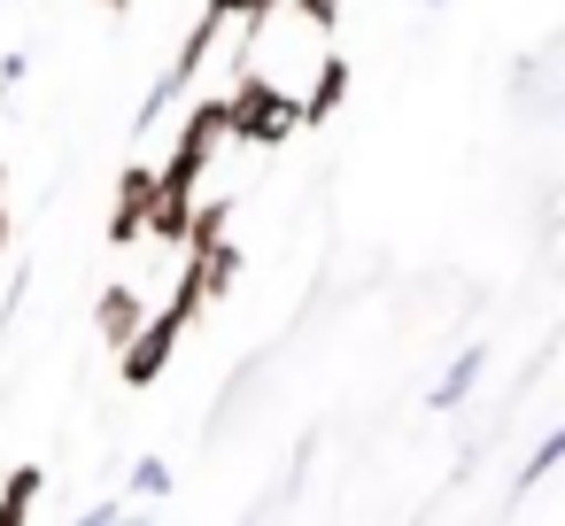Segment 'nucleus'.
I'll return each mask as SVG.
<instances>
[{"label": "nucleus", "instance_id": "obj_6", "mask_svg": "<svg viewBox=\"0 0 565 526\" xmlns=\"http://www.w3.org/2000/svg\"><path fill=\"white\" fill-rule=\"evenodd\" d=\"M140 318H148V294H132V287H125V279H109V287H102V294H94V333H102V341H109V348H125V341H132V325H140Z\"/></svg>", "mask_w": 565, "mask_h": 526}, {"label": "nucleus", "instance_id": "obj_2", "mask_svg": "<svg viewBox=\"0 0 565 526\" xmlns=\"http://www.w3.org/2000/svg\"><path fill=\"white\" fill-rule=\"evenodd\" d=\"M148 210H156V163H125V171H117V202H109L102 240H109V248H132V240L148 233Z\"/></svg>", "mask_w": 565, "mask_h": 526}, {"label": "nucleus", "instance_id": "obj_7", "mask_svg": "<svg viewBox=\"0 0 565 526\" xmlns=\"http://www.w3.org/2000/svg\"><path fill=\"white\" fill-rule=\"evenodd\" d=\"M480 372H488V348L449 356V372L434 379V410H465V402H472V387H480Z\"/></svg>", "mask_w": 565, "mask_h": 526}, {"label": "nucleus", "instance_id": "obj_17", "mask_svg": "<svg viewBox=\"0 0 565 526\" xmlns=\"http://www.w3.org/2000/svg\"><path fill=\"white\" fill-rule=\"evenodd\" d=\"M426 9H441V0H426Z\"/></svg>", "mask_w": 565, "mask_h": 526}, {"label": "nucleus", "instance_id": "obj_16", "mask_svg": "<svg viewBox=\"0 0 565 526\" xmlns=\"http://www.w3.org/2000/svg\"><path fill=\"white\" fill-rule=\"evenodd\" d=\"M94 9H109V17H125V9H132V0H94Z\"/></svg>", "mask_w": 565, "mask_h": 526}, {"label": "nucleus", "instance_id": "obj_10", "mask_svg": "<svg viewBox=\"0 0 565 526\" xmlns=\"http://www.w3.org/2000/svg\"><path fill=\"white\" fill-rule=\"evenodd\" d=\"M125 495H140V503H163V495H171V464H163V457H132V480H125Z\"/></svg>", "mask_w": 565, "mask_h": 526}, {"label": "nucleus", "instance_id": "obj_3", "mask_svg": "<svg viewBox=\"0 0 565 526\" xmlns=\"http://www.w3.org/2000/svg\"><path fill=\"white\" fill-rule=\"evenodd\" d=\"M225 32H233V17H225V9H210V0H202V17H194V32H186V47H179V63L163 71V86H171L179 101L194 94V78H202V63L217 55V40H225Z\"/></svg>", "mask_w": 565, "mask_h": 526}, {"label": "nucleus", "instance_id": "obj_8", "mask_svg": "<svg viewBox=\"0 0 565 526\" xmlns=\"http://www.w3.org/2000/svg\"><path fill=\"white\" fill-rule=\"evenodd\" d=\"M40 495H47V472L40 464H17L9 480H0V526H24L40 511Z\"/></svg>", "mask_w": 565, "mask_h": 526}, {"label": "nucleus", "instance_id": "obj_11", "mask_svg": "<svg viewBox=\"0 0 565 526\" xmlns=\"http://www.w3.org/2000/svg\"><path fill=\"white\" fill-rule=\"evenodd\" d=\"M210 9H225V17H233L241 32H264V24H271V17L287 9V0H210Z\"/></svg>", "mask_w": 565, "mask_h": 526}, {"label": "nucleus", "instance_id": "obj_1", "mask_svg": "<svg viewBox=\"0 0 565 526\" xmlns=\"http://www.w3.org/2000/svg\"><path fill=\"white\" fill-rule=\"evenodd\" d=\"M295 132H302L295 94H287L279 78H264L256 63L233 71V94H225V140H241V148H287Z\"/></svg>", "mask_w": 565, "mask_h": 526}, {"label": "nucleus", "instance_id": "obj_14", "mask_svg": "<svg viewBox=\"0 0 565 526\" xmlns=\"http://www.w3.org/2000/svg\"><path fill=\"white\" fill-rule=\"evenodd\" d=\"M32 78V55H0V94H17Z\"/></svg>", "mask_w": 565, "mask_h": 526}, {"label": "nucleus", "instance_id": "obj_13", "mask_svg": "<svg viewBox=\"0 0 565 526\" xmlns=\"http://www.w3.org/2000/svg\"><path fill=\"white\" fill-rule=\"evenodd\" d=\"M125 511H132V495H102V503H86V518H94V526H117Z\"/></svg>", "mask_w": 565, "mask_h": 526}, {"label": "nucleus", "instance_id": "obj_4", "mask_svg": "<svg viewBox=\"0 0 565 526\" xmlns=\"http://www.w3.org/2000/svg\"><path fill=\"white\" fill-rule=\"evenodd\" d=\"M186 271L202 279V302L233 294L241 287V240L233 233H210V240H186Z\"/></svg>", "mask_w": 565, "mask_h": 526}, {"label": "nucleus", "instance_id": "obj_9", "mask_svg": "<svg viewBox=\"0 0 565 526\" xmlns=\"http://www.w3.org/2000/svg\"><path fill=\"white\" fill-rule=\"evenodd\" d=\"M557 464H565V426H550V433L534 441V457H526V472H519V495H526V487H542Z\"/></svg>", "mask_w": 565, "mask_h": 526}, {"label": "nucleus", "instance_id": "obj_12", "mask_svg": "<svg viewBox=\"0 0 565 526\" xmlns=\"http://www.w3.org/2000/svg\"><path fill=\"white\" fill-rule=\"evenodd\" d=\"M287 9H295V17H302V24H310L318 40H326V32L341 24V0H287Z\"/></svg>", "mask_w": 565, "mask_h": 526}, {"label": "nucleus", "instance_id": "obj_15", "mask_svg": "<svg viewBox=\"0 0 565 526\" xmlns=\"http://www.w3.org/2000/svg\"><path fill=\"white\" fill-rule=\"evenodd\" d=\"M0 225H9V163H0Z\"/></svg>", "mask_w": 565, "mask_h": 526}, {"label": "nucleus", "instance_id": "obj_5", "mask_svg": "<svg viewBox=\"0 0 565 526\" xmlns=\"http://www.w3.org/2000/svg\"><path fill=\"white\" fill-rule=\"evenodd\" d=\"M341 101H349V55H333V47H326V55H318V78L295 94V117H302V125H326Z\"/></svg>", "mask_w": 565, "mask_h": 526}]
</instances>
